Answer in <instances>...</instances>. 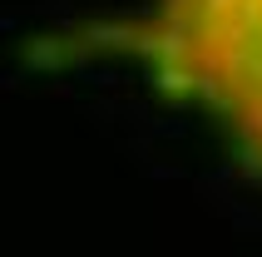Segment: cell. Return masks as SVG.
Wrapping results in <instances>:
<instances>
[{"label": "cell", "mask_w": 262, "mask_h": 257, "mask_svg": "<svg viewBox=\"0 0 262 257\" xmlns=\"http://www.w3.org/2000/svg\"><path fill=\"white\" fill-rule=\"evenodd\" d=\"M70 50L139 65L163 94L208 109L262 168V0H154L74 35Z\"/></svg>", "instance_id": "6da1fadb"}]
</instances>
